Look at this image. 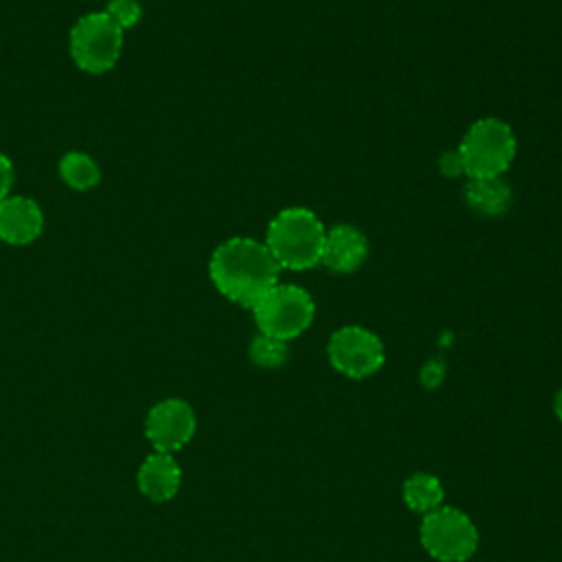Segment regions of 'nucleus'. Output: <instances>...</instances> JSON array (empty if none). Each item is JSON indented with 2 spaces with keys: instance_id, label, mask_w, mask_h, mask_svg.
Instances as JSON below:
<instances>
[{
  "instance_id": "obj_1",
  "label": "nucleus",
  "mask_w": 562,
  "mask_h": 562,
  "mask_svg": "<svg viewBox=\"0 0 562 562\" xmlns=\"http://www.w3.org/2000/svg\"><path fill=\"white\" fill-rule=\"evenodd\" d=\"M279 274L281 266L268 246L252 237L222 241L209 261V277L215 290L248 310L279 283Z\"/></svg>"
},
{
  "instance_id": "obj_18",
  "label": "nucleus",
  "mask_w": 562,
  "mask_h": 562,
  "mask_svg": "<svg viewBox=\"0 0 562 562\" xmlns=\"http://www.w3.org/2000/svg\"><path fill=\"white\" fill-rule=\"evenodd\" d=\"M439 171H441L446 178L465 176V165H463V158H461L459 149H452V151L441 154V158H439Z\"/></svg>"
},
{
  "instance_id": "obj_13",
  "label": "nucleus",
  "mask_w": 562,
  "mask_h": 562,
  "mask_svg": "<svg viewBox=\"0 0 562 562\" xmlns=\"http://www.w3.org/2000/svg\"><path fill=\"white\" fill-rule=\"evenodd\" d=\"M402 498L411 512L426 516L443 505V485L435 474L415 472L404 481Z\"/></svg>"
},
{
  "instance_id": "obj_15",
  "label": "nucleus",
  "mask_w": 562,
  "mask_h": 562,
  "mask_svg": "<svg viewBox=\"0 0 562 562\" xmlns=\"http://www.w3.org/2000/svg\"><path fill=\"white\" fill-rule=\"evenodd\" d=\"M288 356H290L288 342L266 334H257L248 345V358L259 369H268V371L281 369L288 362Z\"/></svg>"
},
{
  "instance_id": "obj_14",
  "label": "nucleus",
  "mask_w": 562,
  "mask_h": 562,
  "mask_svg": "<svg viewBox=\"0 0 562 562\" xmlns=\"http://www.w3.org/2000/svg\"><path fill=\"white\" fill-rule=\"evenodd\" d=\"M59 178L75 191H90L101 182V169L86 151H66L59 160Z\"/></svg>"
},
{
  "instance_id": "obj_6",
  "label": "nucleus",
  "mask_w": 562,
  "mask_h": 562,
  "mask_svg": "<svg viewBox=\"0 0 562 562\" xmlns=\"http://www.w3.org/2000/svg\"><path fill=\"white\" fill-rule=\"evenodd\" d=\"M123 50V31L105 15L92 11L81 15L70 29V57L88 75L112 70Z\"/></svg>"
},
{
  "instance_id": "obj_8",
  "label": "nucleus",
  "mask_w": 562,
  "mask_h": 562,
  "mask_svg": "<svg viewBox=\"0 0 562 562\" xmlns=\"http://www.w3.org/2000/svg\"><path fill=\"white\" fill-rule=\"evenodd\" d=\"M195 432L193 408L178 397L154 404L145 417V435L156 452H176L184 448Z\"/></svg>"
},
{
  "instance_id": "obj_19",
  "label": "nucleus",
  "mask_w": 562,
  "mask_h": 562,
  "mask_svg": "<svg viewBox=\"0 0 562 562\" xmlns=\"http://www.w3.org/2000/svg\"><path fill=\"white\" fill-rule=\"evenodd\" d=\"M13 184V165L11 160L0 151V202L9 195Z\"/></svg>"
},
{
  "instance_id": "obj_11",
  "label": "nucleus",
  "mask_w": 562,
  "mask_h": 562,
  "mask_svg": "<svg viewBox=\"0 0 562 562\" xmlns=\"http://www.w3.org/2000/svg\"><path fill=\"white\" fill-rule=\"evenodd\" d=\"M182 472L178 461L167 452H151L138 468L136 483L143 496L154 503H165L173 498L180 490Z\"/></svg>"
},
{
  "instance_id": "obj_20",
  "label": "nucleus",
  "mask_w": 562,
  "mask_h": 562,
  "mask_svg": "<svg viewBox=\"0 0 562 562\" xmlns=\"http://www.w3.org/2000/svg\"><path fill=\"white\" fill-rule=\"evenodd\" d=\"M553 413H555V417L562 422V389L555 393V400H553Z\"/></svg>"
},
{
  "instance_id": "obj_2",
  "label": "nucleus",
  "mask_w": 562,
  "mask_h": 562,
  "mask_svg": "<svg viewBox=\"0 0 562 562\" xmlns=\"http://www.w3.org/2000/svg\"><path fill=\"white\" fill-rule=\"evenodd\" d=\"M325 233L327 228L314 211L290 206L270 220L263 244L281 270H307L321 263Z\"/></svg>"
},
{
  "instance_id": "obj_7",
  "label": "nucleus",
  "mask_w": 562,
  "mask_h": 562,
  "mask_svg": "<svg viewBox=\"0 0 562 562\" xmlns=\"http://www.w3.org/2000/svg\"><path fill=\"white\" fill-rule=\"evenodd\" d=\"M329 364L351 380H364L384 364V345L371 329L362 325H345L329 336Z\"/></svg>"
},
{
  "instance_id": "obj_16",
  "label": "nucleus",
  "mask_w": 562,
  "mask_h": 562,
  "mask_svg": "<svg viewBox=\"0 0 562 562\" xmlns=\"http://www.w3.org/2000/svg\"><path fill=\"white\" fill-rule=\"evenodd\" d=\"M103 11L121 31L136 26L143 18V7L138 0H110Z\"/></svg>"
},
{
  "instance_id": "obj_4",
  "label": "nucleus",
  "mask_w": 562,
  "mask_h": 562,
  "mask_svg": "<svg viewBox=\"0 0 562 562\" xmlns=\"http://www.w3.org/2000/svg\"><path fill=\"white\" fill-rule=\"evenodd\" d=\"M457 149L468 178H498L516 158V136L505 121L485 116L470 125Z\"/></svg>"
},
{
  "instance_id": "obj_17",
  "label": "nucleus",
  "mask_w": 562,
  "mask_h": 562,
  "mask_svg": "<svg viewBox=\"0 0 562 562\" xmlns=\"http://www.w3.org/2000/svg\"><path fill=\"white\" fill-rule=\"evenodd\" d=\"M443 378H446V364L441 360L432 358V360L424 362V367L419 371V382L424 389H428V391L437 389L443 382Z\"/></svg>"
},
{
  "instance_id": "obj_9",
  "label": "nucleus",
  "mask_w": 562,
  "mask_h": 562,
  "mask_svg": "<svg viewBox=\"0 0 562 562\" xmlns=\"http://www.w3.org/2000/svg\"><path fill=\"white\" fill-rule=\"evenodd\" d=\"M367 255L369 241L360 228L351 224H336L327 228L321 266L334 274H351L367 261Z\"/></svg>"
},
{
  "instance_id": "obj_3",
  "label": "nucleus",
  "mask_w": 562,
  "mask_h": 562,
  "mask_svg": "<svg viewBox=\"0 0 562 562\" xmlns=\"http://www.w3.org/2000/svg\"><path fill=\"white\" fill-rule=\"evenodd\" d=\"M250 310L259 334L285 342L299 338L312 325L316 314L314 299L305 288L281 281L272 285Z\"/></svg>"
},
{
  "instance_id": "obj_10",
  "label": "nucleus",
  "mask_w": 562,
  "mask_h": 562,
  "mask_svg": "<svg viewBox=\"0 0 562 562\" xmlns=\"http://www.w3.org/2000/svg\"><path fill=\"white\" fill-rule=\"evenodd\" d=\"M44 213L26 195H7L0 202V239L11 246H26L42 235Z\"/></svg>"
},
{
  "instance_id": "obj_12",
  "label": "nucleus",
  "mask_w": 562,
  "mask_h": 562,
  "mask_svg": "<svg viewBox=\"0 0 562 562\" xmlns=\"http://www.w3.org/2000/svg\"><path fill=\"white\" fill-rule=\"evenodd\" d=\"M463 198H465V204L483 217H498L507 213V209L512 206V189L503 180V176L468 178Z\"/></svg>"
},
{
  "instance_id": "obj_5",
  "label": "nucleus",
  "mask_w": 562,
  "mask_h": 562,
  "mask_svg": "<svg viewBox=\"0 0 562 562\" xmlns=\"http://www.w3.org/2000/svg\"><path fill=\"white\" fill-rule=\"evenodd\" d=\"M419 540L437 562H468L479 549V529L465 512L441 505L422 518Z\"/></svg>"
}]
</instances>
